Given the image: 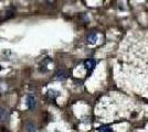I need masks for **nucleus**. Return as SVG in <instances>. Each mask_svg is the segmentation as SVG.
Here are the masks:
<instances>
[{"instance_id": "1", "label": "nucleus", "mask_w": 148, "mask_h": 132, "mask_svg": "<svg viewBox=\"0 0 148 132\" xmlns=\"http://www.w3.org/2000/svg\"><path fill=\"white\" fill-rule=\"evenodd\" d=\"M25 102H27V107L29 108L30 110H33L36 108V106H37V99H36V97L32 94H29L27 96Z\"/></svg>"}, {"instance_id": "2", "label": "nucleus", "mask_w": 148, "mask_h": 132, "mask_svg": "<svg viewBox=\"0 0 148 132\" xmlns=\"http://www.w3.org/2000/svg\"><path fill=\"white\" fill-rule=\"evenodd\" d=\"M95 65H96V62H95V60H93V58H87V60L84 61V66H85V68L87 69L88 73H91L93 69H94Z\"/></svg>"}, {"instance_id": "3", "label": "nucleus", "mask_w": 148, "mask_h": 132, "mask_svg": "<svg viewBox=\"0 0 148 132\" xmlns=\"http://www.w3.org/2000/svg\"><path fill=\"white\" fill-rule=\"evenodd\" d=\"M54 78L56 81H65L68 78V73L64 69H59V70H56Z\"/></svg>"}, {"instance_id": "4", "label": "nucleus", "mask_w": 148, "mask_h": 132, "mask_svg": "<svg viewBox=\"0 0 148 132\" xmlns=\"http://www.w3.org/2000/svg\"><path fill=\"white\" fill-rule=\"evenodd\" d=\"M25 132H37V126L33 121H27L25 125Z\"/></svg>"}, {"instance_id": "5", "label": "nucleus", "mask_w": 148, "mask_h": 132, "mask_svg": "<svg viewBox=\"0 0 148 132\" xmlns=\"http://www.w3.org/2000/svg\"><path fill=\"white\" fill-rule=\"evenodd\" d=\"M96 41H97V34H96L95 32L88 33V35H87V38H86L87 44H95Z\"/></svg>"}, {"instance_id": "6", "label": "nucleus", "mask_w": 148, "mask_h": 132, "mask_svg": "<svg viewBox=\"0 0 148 132\" xmlns=\"http://www.w3.org/2000/svg\"><path fill=\"white\" fill-rule=\"evenodd\" d=\"M9 119V113L6 109L0 107V121H7Z\"/></svg>"}, {"instance_id": "7", "label": "nucleus", "mask_w": 148, "mask_h": 132, "mask_svg": "<svg viewBox=\"0 0 148 132\" xmlns=\"http://www.w3.org/2000/svg\"><path fill=\"white\" fill-rule=\"evenodd\" d=\"M47 96L51 98V99H54L56 98L58 96H59V91H56V90H53V89H49L48 91H47Z\"/></svg>"}, {"instance_id": "8", "label": "nucleus", "mask_w": 148, "mask_h": 132, "mask_svg": "<svg viewBox=\"0 0 148 132\" xmlns=\"http://www.w3.org/2000/svg\"><path fill=\"white\" fill-rule=\"evenodd\" d=\"M99 132H112V128L108 126H101L97 128Z\"/></svg>"}, {"instance_id": "9", "label": "nucleus", "mask_w": 148, "mask_h": 132, "mask_svg": "<svg viewBox=\"0 0 148 132\" xmlns=\"http://www.w3.org/2000/svg\"><path fill=\"white\" fill-rule=\"evenodd\" d=\"M0 70H1V66H0Z\"/></svg>"}]
</instances>
